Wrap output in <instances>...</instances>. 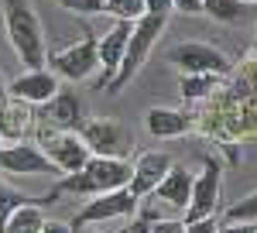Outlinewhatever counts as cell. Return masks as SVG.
<instances>
[{
	"instance_id": "6da1fadb",
	"label": "cell",
	"mask_w": 257,
	"mask_h": 233,
	"mask_svg": "<svg viewBox=\"0 0 257 233\" xmlns=\"http://www.w3.org/2000/svg\"><path fill=\"white\" fill-rule=\"evenodd\" d=\"M131 172L134 168L123 158L93 155L79 172H72L62 182H55L48 199H55V195H103V192H113V189H127L131 185Z\"/></svg>"
},
{
	"instance_id": "7a4b0ae2",
	"label": "cell",
	"mask_w": 257,
	"mask_h": 233,
	"mask_svg": "<svg viewBox=\"0 0 257 233\" xmlns=\"http://www.w3.org/2000/svg\"><path fill=\"white\" fill-rule=\"evenodd\" d=\"M4 28H7V41H11V48L24 69H45L48 65L45 31H41V21L28 0H4Z\"/></svg>"
},
{
	"instance_id": "3957f363",
	"label": "cell",
	"mask_w": 257,
	"mask_h": 233,
	"mask_svg": "<svg viewBox=\"0 0 257 233\" xmlns=\"http://www.w3.org/2000/svg\"><path fill=\"white\" fill-rule=\"evenodd\" d=\"M165 24H168L165 14H144L141 21H134V31H131V41H127L123 62H120L117 76L110 79V93H120V89L141 72V65L148 62V55H151V48H155L158 35L165 31Z\"/></svg>"
},
{
	"instance_id": "277c9868",
	"label": "cell",
	"mask_w": 257,
	"mask_h": 233,
	"mask_svg": "<svg viewBox=\"0 0 257 233\" xmlns=\"http://www.w3.org/2000/svg\"><path fill=\"white\" fill-rule=\"evenodd\" d=\"M38 148L52 158V165L65 175L79 172L82 165L93 158L89 155V144L82 141V134H76V131H55V127H48V124H41V120H38Z\"/></svg>"
},
{
	"instance_id": "5b68a950",
	"label": "cell",
	"mask_w": 257,
	"mask_h": 233,
	"mask_svg": "<svg viewBox=\"0 0 257 233\" xmlns=\"http://www.w3.org/2000/svg\"><path fill=\"white\" fill-rule=\"evenodd\" d=\"M168 62L178 65L185 76H219L230 69V62L223 52H216L213 45H202V41H182L168 52Z\"/></svg>"
},
{
	"instance_id": "8992f818",
	"label": "cell",
	"mask_w": 257,
	"mask_h": 233,
	"mask_svg": "<svg viewBox=\"0 0 257 233\" xmlns=\"http://www.w3.org/2000/svg\"><path fill=\"white\" fill-rule=\"evenodd\" d=\"M48 65H52L55 76L69 79V82H82V79H89L99 69L96 41H93V38L76 41V45H69V48L55 52V55H48Z\"/></svg>"
},
{
	"instance_id": "52a82bcc",
	"label": "cell",
	"mask_w": 257,
	"mask_h": 233,
	"mask_svg": "<svg viewBox=\"0 0 257 233\" xmlns=\"http://www.w3.org/2000/svg\"><path fill=\"white\" fill-rule=\"evenodd\" d=\"M219 192H223L219 165H216V158H206L202 175L192 182V199H189V209H185V223L202 219V216H216V209H219Z\"/></svg>"
},
{
	"instance_id": "ba28073f",
	"label": "cell",
	"mask_w": 257,
	"mask_h": 233,
	"mask_svg": "<svg viewBox=\"0 0 257 233\" xmlns=\"http://www.w3.org/2000/svg\"><path fill=\"white\" fill-rule=\"evenodd\" d=\"M138 195L131 189H113V192L93 195L89 206H82L76 213V226L82 223H106V219H120V216H134L138 213Z\"/></svg>"
},
{
	"instance_id": "9c48e42d",
	"label": "cell",
	"mask_w": 257,
	"mask_h": 233,
	"mask_svg": "<svg viewBox=\"0 0 257 233\" xmlns=\"http://www.w3.org/2000/svg\"><path fill=\"white\" fill-rule=\"evenodd\" d=\"M0 172L7 175H55L59 168L52 165V158L31 141H18L11 148H0Z\"/></svg>"
},
{
	"instance_id": "30bf717a",
	"label": "cell",
	"mask_w": 257,
	"mask_h": 233,
	"mask_svg": "<svg viewBox=\"0 0 257 233\" xmlns=\"http://www.w3.org/2000/svg\"><path fill=\"white\" fill-rule=\"evenodd\" d=\"M38 120L48 124V127H55V131H79L82 124H86V106H82L76 89H59L55 96L45 103Z\"/></svg>"
},
{
	"instance_id": "8fae6325",
	"label": "cell",
	"mask_w": 257,
	"mask_h": 233,
	"mask_svg": "<svg viewBox=\"0 0 257 233\" xmlns=\"http://www.w3.org/2000/svg\"><path fill=\"white\" fill-rule=\"evenodd\" d=\"M7 93L14 99H24L31 106H45L59 93V79L52 69H24L14 82H7Z\"/></svg>"
},
{
	"instance_id": "7c38bea8",
	"label": "cell",
	"mask_w": 257,
	"mask_h": 233,
	"mask_svg": "<svg viewBox=\"0 0 257 233\" xmlns=\"http://www.w3.org/2000/svg\"><path fill=\"white\" fill-rule=\"evenodd\" d=\"M172 155H165V151H144V155H138V161L131 165L134 172H131V192L138 195V199H144V195H151L155 189L161 185V178L172 172Z\"/></svg>"
},
{
	"instance_id": "4fadbf2b",
	"label": "cell",
	"mask_w": 257,
	"mask_h": 233,
	"mask_svg": "<svg viewBox=\"0 0 257 233\" xmlns=\"http://www.w3.org/2000/svg\"><path fill=\"white\" fill-rule=\"evenodd\" d=\"M131 31H134V21H117V28H110L103 38L96 41V52H99V65H103V79L96 86H110V79L117 76L120 62H123V52H127V41H131Z\"/></svg>"
},
{
	"instance_id": "5bb4252c",
	"label": "cell",
	"mask_w": 257,
	"mask_h": 233,
	"mask_svg": "<svg viewBox=\"0 0 257 233\" xmlns=\"http://www.w3.org/2000/svg\"><path fill=\"white\" fill-rule=\"evenodd\" d=\"M82 141L89 144L93 155H103V158H120L127 151V134L120 124H110V120H86L79 127Z\"/></svg>"
},
{
	"instance_id": "9a60e30c",
	"label": "cell",
	"mask_w": 257,
	"mask_h": 233,
	"mask_svg": "<svg viewBox=\"0 0 257 233\" xmlns=\"http://www.w3.org/2000/svg\"><path fill=\"white\" fill-rule=\"evenodd\" d=\"M192 172L182 168V165H172V172L161 178V185L151 192L155 202H165V206H175V209H189V199H192Z\"/></svg>"
},
{
	"instance_id": "2e32d148",
	"label": "cell",
	"mask_w": 257,
	"mask_h": 233,
	"mask_svg": "<svg viewBox=\"0 0 257 233\" xmlns=\"http://www.w3.org/2000/svg\"><path fill=\"white\" fill-rule=\"evenodd\" d=\"M31 127H35L31 103L11 96L4 106H0V137H11V141H28Z\"/></svg>"
},
{
	"instance_id": "e0dca14e",
	"label": "cell",
	"mask_w": 257,
	"mask_h": 233,
	"mask_svg": "<svg viewBox=\"0 0 257 233\" xmlns=\"http://www.w3.org/2000/svg\"><path fill=\"white\" fill-rule=\"evenodd\" d=\"M144 120H148V131L155 137H182L192 127V117L178 113V110H168V106H151Z\"/></svg>"
},
{
	"instance_id": "ac0fdd59",
	"label": "cell",
	"mask_w": 257,
	"mask_h": 233,
	"mask_svg": "<svg viewBox=\"0 0 257 233\" xmlns=\"http://www.w3.org/2000/svg\"><path fill=\"white\" fill-rule=\"evenodd\" d=\"M41 226H45L41 206L38 202H21V206H14V209L7 213L0 233H41Z\"/></svg>"
},
{
	"instance_id": "d6986e66",
	"label": "cell",
	"mask_w": 257,
	"mask_h": 233,
	"mask_svg": "<svg viewBox=\"0 0 257 233\" xmlns=\"http://www.w3.org/2000/svg\"><path fill=\"white\" fill-rule=\"evenodd\" d=\"M209 18H216L219 24H240V21L250 14V7L243 0H206L202 4Z\"/></svg>"
},
{
	"instance_id": "ffe728a7",
	"label": "cell",
	"mask_w": 257,
	"mask_h": 233,
	"mask_svg": "<svg viewBox=\"0 0 257 233\" xmlns=\"http://www.w3.org/2000/svg\"><path fill=\"white\" fill-rule=\"evenodd\" d=\"M103 14H113L117 21H141L144 0H103Z\"/></svg>"
},
{
	"instance_id": "44dd1931",
	"label": "cell",
	"mask_w": 257,
	"mask_h": 233,
	"mask_svg": "<svg viewBox=\"0 0 257 233\" xmlns=\"http://www.w3.org/2000/svg\"><path fill=\"white\" fill-rule=\"evenodd\" d=\"M226 223H257V192L240 199L237 206L226 209Z\"/></svg>"
},
{
	"instance_id": "7402d4cb",
	"label": "cell",
	"mask_w": 257,
	"mask_h": 233,
	"mask_svg": "<svg viewBox=\"0 0 257 233\" xmlns=\"http://www.w3.org/2000/svg\"><path fill=\"white\" fill-rule=\"evenodd\" d=\"M213 89V76H182V96L185 99H202Z\"/></svg>"
},
{
	"instance_id": "603a6c76",
	"label": "cell",
	"mask_w": 257,
	"mask_h": 233,
	"mask_svg": "<svg viewBox=\"0 0 257 233\" xmlns=\"http://www.w3.org/2000/svg\"><path fill=\"white\" fill-rule=\"evenodd\" d=\"M59 7H65L69 14H82V18H89V14H103V0H55Z\"/></svg>"
},
{
	"instance_id": "cb8c5ba5",
	"label": "cell",
	"mask_w": 257,
	"mask_h": 233,
	"mask_svg": "<svg viewBox=\"0 0 257 233\" xmlns=\"http://www.w3.org/2000/svg\"><path fill=\"white\" fill-rule=\"evenodd\" d=\"M185 233H219V219H216V216L192 219V223H185Z\"/></svg>"
},
{
	"instance_id": "d4e9b609",
	"label": "cell",
	"mask_w": 257,
	"mask_h": 233,
	"mask_svg": "<svg viewBox=\"0 0 257 233\" xmlns=\"http://www.w3.org/2000/svg\"><path fill=\"white\" fill-rule=\"evenodd\" d=\"M151 233H185V223L182 219H155Z\"/></svg>"
},
{
	"instance_id": "484cf974",
	"label": "cell",
	"mask_w": 257,
	"mask_h": 233,
	"mask_svg": "<svg viewBox=\"0 0 257 233\" xmlns=\"http://www.w3.org/2000/svg\"><path fill=\"white\" fill-rule=\"evenodd\" d=\"M172 11H175L172 0H144V14H165V18H168Z\"/></svg>"
},
{
	"instance_id": "4316f807",
	"label": "cell",
	"mask_w": 257,
	"mask_h": 233,
	"mask_svg": "<svg viewBox=\"0 0 257 233\" xmlns=\"http://www.w3.org/2000/svg\"><path fill=\"white\" fill-rule=\"evenodd\" d=\"M172 4H175V11H182V14H202L206 11L202 7L206 0H172Z\"/></svg>"
},
{
	"instance_id": "83f0119b",
	"label": "cell",
	"mask_w": 257,
	"mask_h": 233,
	"mask_svg": "<svg viewBox=\"0 0 257 233\" xmlns=\"http://www.w3.org/2000/svg\"><path fill=\"white\" fill-rule=\"evenodd\" d=\"M219 233H257V223H223Z\"/></svg>"
},
{
	"instance_id": "f1b7e54d",
	"label": "cell",
	"mask_w": 257,
	"mask_h": 233,
	"mask_svg": "<svg viewBox=\"0 0 257 233\" xmlns=\"http://www.w3.org/2000/svg\"><path fill=\"white\" fill-rule=\"evenodd\" d=\"M41 233H72V226H69V223H48V219H45Z\"/></svg>"
},
{
	"instance_id": "f546056e",
	"label": "cell",
	"mask_w": 257,
	"mask_h": 233,
	"mask_svg": "<svg viewBox=\"0 0 257 233\" xmlns=\"http://www.w3.org/2000/svg\"><path fill=\"white\" fill-rule=\"evenodd\" d=\"M123 233H151V223H148V219H134Z\"/></svg>"
},
{
	"instance_id": "4dcf8cb0",
	"label": "cell",
	"mask_w": 257,
	"mask_h": 233,
	"mask_svg": "<svg viewBox=\"0 0 257 233\" xmlns=\"http://www.w3.org/2000/svg\"><path fill=\"white\" fill-rule=\"evenodd\" d=\"M11 99V93H7V82H4V76H0V106Z\"/></svg>"
},
{
	"instance_id": "1f68e13d",
	"label": "cell",
	"mask_w": 257,
	"mask_h": 233,
	"mask_svg": "<svg viewBox=\"0 0 257 233\" xmlns=\"http://www.w3.org/2000/svg\"><path fill=\"white\" fill-rule=\"evenodd\" d=\"M243 4H247V7H257V0H243Z\"/></svg>"
},
{
	"instance_id": "d6a6232c",
	"label": "cell",
	"mask_w": 257,
	"mask_h": 233,
	"mask_svg": "<svg viewBox=\"0 0 257 233\" xmlns=\"http://www.w3.org/2000/svg\"><path fill=\"white\" fill-rule=\"evenodd\" d=\"M86 233H99V230H86Z\"/></svg>"
},
{
	"instance_id": "836d02e7",
	"label": "cell",
	"mask_w": 257,
	"mask_h": 233,
	"mask_svg": "<svg viewBox=\"0 0 257 233\" xmlns=\"http://www.w3.org/2000/svg\"><path fill=\"white\" fill-rule=\"evenodd\" d=\"M0 141H4V137H0Z\"/></svg>"
}]
</instances>
